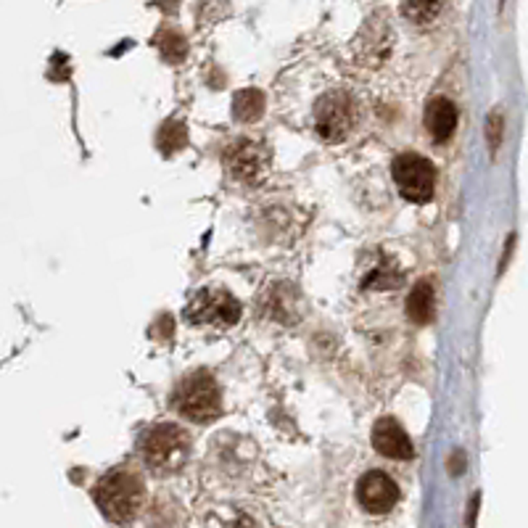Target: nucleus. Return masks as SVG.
I'll return each instance as SVG.
<instances>
[{"mask_svg": "<svg viewBox=\"0 0 528 528\" xmlns=\"http://www.w3.org/2000/svg\"><path fill=\"white\" fill-rule=\"evenodd\" d=\"M143 500H146L143 478L127 468L111 471L106 478H101V484L96 489V502H98L101 513L114 524L133 521L141 513Z\"/></svg>", "mask_w": 528, "mask_h": 528, "instance_id": "f257e3e1", "label": "nucleus"}, {"mask_svg": "<svg viewBox=\"0 0 528 528\" xmlns=\"http://www.w3.org/2000/svg\"><path fill=\"white\" fill-rule=\"evenodd\" d=\"M141 457L157 473L180 471L190 457V436L175 423H159L141 436Z\"/></svg>", "mask_w": 528, "mask_h": 528, "instance_id": "f03ea898", "label": "nucleus"}, {"mask_svg": "<svg viewBox=\"0 0 528 528\" xmlns=\"http://www.w3.org/2000/svg\"><path fill=\"white\" fill-rule=\"evenodd\" d=\"M175 409L185 420H193V423L214 420L222 409V396H219L217 380L203 370L182 378L175 391Z\"/></svg>", "mask_w": 528, "mask_h": 528, "instance_id": "7ed1b4c3", "label": "nucleus"}, {"mask_svg": "<svg viewBox=\"0 0 528 528\" xmlns=\"http://www.w3.org/2000/svg\"><path fill=\"white\" fill-rule=\"evenodd\" d=\"M356 119H359V103L347 90L325 93L315 106V127L320 138L328 143L344 141L356 127Z\"/></svg>", "mask_w": 528, "mask_h": 528, "instance_id": "20e7f679", "label": "nucleus"}, {"mask_svg": "<svg viewBox=\"0 0 528 528\" xmlns=\"http://www.w3.org/2000/svg\"><path fill=\"white\" fill-rule=\"evenodd\" d=\"M394 182L399 193L412 203H425L436 187V170L428 159L417 154H402L394 159Z\"/></svg>", "mask_w": 528, "mask_h": 528, "instance_id": "39448f33", "label": "nucleus"}, {"mask_svg": "<svg viewBox=\"0 0 528 528\" xmlns=\"http://www.w3.org/2000/svg\"><path fill=\"white\" fill-rule=\"evenodd\" d=\"M241 318V304L219 288H203L187 307V320L198 325H235Z\"/></svg>", "mask_w": 528, "mask_h": 528, "instance_id": "423d86ee", "label": "nucleus"}, {"mask_svg": "<svg viewBox=\"0 0 528 528\" xmlns=\"http://www.w3.org/2000/svg\"><path fill=\"white\" fill-rule=\"evenodd\" d=\"M356 502L370 516H383L399 502V486L380 471H370L356 484Z\"/></svg>", "mask_w": 528, "mask_h": 528, "instance_id": "0eeeda50", "label": "nucleus"}, {"mask_svg": "<svg viewBox=\"0 0 528 528\" xmlns=\"http://www.w3.org/2000/svg\"><path fill=\"white\" fill-rule=\"evenodd\" d=\"M225 162H227L230 172L238 177V180H243V182H259L262 177L267 175L270 151L262 143L243 141V143H238L235 149L227 151Z\"/></svg>", "mask_w": 528, "mask_h": 528, "instance_id": "6e6552de", "label": "nucleus"}, {"mask_svg": "<svg viewBox=\"0 0 528 528\" xmlns=\"http://www.w3.org/2000/svg\"><path fill=\"white\" fill-rule=\"evenodd\" d=\"M372 447L383 457H391V460H409L412 457V441H409V436L391 417H383V420L375 423V428H372Z\"/></svg>", "mask_w": 528, "mask_h": 528, "instance_id": "1a4fd4ad", "label": "nucleus"}, {"mask_svg": "<svg viewBox=\"0 0 528 528\" xmlns=\"http://www.w3.org/2000/svg\"><path fill=\"white\" fill-rule=\"evenodd\" d=\"M457 127V109L447 101V98H436L428 109H425V130L436 143H444L452 138Z\"/></svg>", "mask_w": 528, "mask_h": 528, "instance_id": "9d476101", "label": "nucleus"}, {"mask_svg": "<svg viewBox=\"0 0 528 528\" xmlns=\"http://www.w3.org/2000/svg\"><path fill=\"white\" fill-rule=\"evenodd\" d=\"M441 8H444V0H402V5H399L402 16L417 27L436 21Z\"/></svg>", "mask_w": 528, "mask_h": 528, "instance_id": "9b49d317", "label": "nucleus"}, {"mask_svg": "<svg viewBox=\"0 0 528 528\" xmlns=\"http://www.w3.org/2000/svg\"><path fill=\"white\" fill-rule=\"evenodd\" d=\"M407 312L420 325L433 318V288H431V283L415 286V291L409 294V302H407Z\"/></svg>", "mask_w": 528, "mask_h": 528, "instance_id": "f8f14e48", "label": "nucleus"}, {"mask_svg": "<svg viewBox=\"0 0 528 528\" xmlns=\"http://www.w3.org/2000/svg\"><path fill=\"white\" fill-rule=\"evenodd\" d=\"M262 106H264V98L262 93L256 90H241L233 101V114L243 122H254L259 114H262Z\"/></svg>", "mask_w": 528, "mask_h": 528, "instance_id": "ddd939ff", "label": "nucleus"}]
</instances>
